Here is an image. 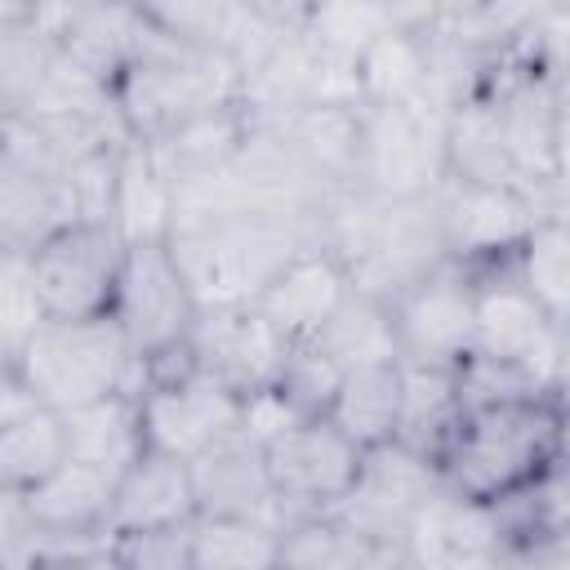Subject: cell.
<instances>
[{"label":"cell","instance_id":"obj_7","mask_svg":"<svg viewBox=\"0 0 570 570\" xmlns=\"http://www.w3.org/2000/svg\"><path fill=\"white\" fill-rule=\"evenodd\" d=\"M476 294H472V356L521 370L539 387L566 392V325H557L508 272L481 267L472 272Z\"/></svg>","mask_w":570,"mask_h":570},{"label":"cell","instance_id":"obj_9","mask_svg":"<svg viewBox=\"0 0 570 570\" xmlns=\"http://www.w3.org/2000/svg\"><path fill=\"white\" fill-rule=\"evenodd\" d=\"M436 200L445 254L468 272L508 263L543 218L566 214V205L521 183H441Z\"/></svg>","mask_w":570,"mask_h":570},{"label":"cell","instance_id":"obj_3","mask_svg":"<svg viewBox=\"0 0 570 570\" xmlns=\"http://www.w3.org/2000/svg\"><path fill=\"white\" fill-rule=\"evenodd\" d=\"M169 254L200 312L249 307L267 281L316 245L312 223L276 214H209L169 232Z\"/></svg>","mask_w":570,"mask_h":570},{"label":"cell","instance_id":"obj_16","mask_svg":"<svg viewBox=\"0 0 570 570\" xmlns=\"http://www.w3.org/2000/svg\"><path fill=\"white\" fill-rule=\"evenodd\" d=\"M441 263H450V254H445V236H441L436 191L414 196V200H396V205H383L370 254L352 272V289L392 303L401 289H410L414 281H423Z\"/></svg>","mask_w":570,"mask_h":570},{"label":"cell","instance_id":"obj_22","mask_svg":"<svg viewBox=\"0 0 570 570\" xmlns=\"http://www.w3.org/2000/svg\"><path fill=\"white\" fill-rule=\"evenodd\" d=\"M196 521V499H191V476L183 459L142 450L120 476H116V499H111V534H134V530H174Z\"/></svg>","mask_w":570,"mask_h":570},{"label":"cell","instance_id":"obj_14","mask_svg":"<svg viewBox=\"0 0 570 570\" xmlns=\"http://www.w3.org/2000/svg\"><path fill=\"white\" fill-rule=\"evenodd\" d=\"M441 490V476L428 459L401 450V445H379L365 450L361 472L352 481V490L338 499V508H330L338 521H347L352 530L387 543L401 552L419 508Z\"/></svg>","mask_w":570,"mask_h":570},{"label":"cell","instance_id":"obj_18","mask_svg":"<svg viewBox=\"0 0 570 570\" xmlns=\"http://www.w3.org/2000/svg\"><path fill=\"white\" fill-rule=\"evenodd\" d=\"M187 476H191L196 517H240V521H258V525H272L276 534H285L289 521L267 481L263 445L249 441L245 432H232L218 445H209L205 454H196L187 463Z\"/></svg>","mask_w":570,"mask_h":570},{"label":"cell","instance_id":"obj_39","mask_svg":"<svg viewBox=\"0 0 570 570\" xmlns=\"http://www.w3.org/2000/svg\"><path fill=\"white\" fill-rule=\"evenodd\" d=\"M22 570H116L111 543L89 539V543H36Z\"/></svg>","mask_w":570,"mask_h":570},{"label":"cell","instance_id":"obj_10","mask_svg":"<svg viewBox=\"0 0 570 570\" xmlns=\"http://www.w3.org/2000/svg\"><path fill=\"white\" fill-rule=\"evenodd\" d=\"M138 419H142V441L156 454L191 463L223 436L240 432V396L227 392L223 383L205 379L200 370L187 365V356L147 370L138 379Z\"/></svg>","mask_w":570,"mask_h":570},{"label":"cell","instance_id":"obj_24","mask_svg":"<svg viewBox=\"0 0 570 570\" xmlns=\"http://www.w3.org/2000/svg\"><path fill=\"white\" fill-rule=\"evenodd\" d=\"M58 419H62L67 459H76V463H89V468H102V472L120 476L147 450L134 392H116V396L76 405V410H67Z\"/></svg>","mask_w":570,"mask_h":570},{"label":"cell","instance_id":"obj_30","mask_svg":"<svg viewBox=\"0 0 570 570\" xmlns=\"http://www.w3.org/2000/svg\"><path fill=\"white\" fill-rule=\"evenodd\" d=\"M307 343H316L343 374L347 370H365V365H401L387 303L370 298L361 289H352L343 298V307L325 321V330L316 338H307Z\"/></svg>","mask_w":570,"mask_h":570},{"label":"cell","instance_id":"obj_12","mask_svg":"<svg viewBox=\"0 0 570 570\" xmlns=\"http://www.w3.org/2000/svg\"><path fill=\"white\" fill-rule=\"evenodd\" d=\"M361 459L365 454L321 414L298 419L285 432H276L272 441H263V468H267V481H272L289 525L338 508V499L352 490V481L361 472Z\"/></svg>","mask_w":570,"mask_h":570},{"label":"cell","instance_id":"obj_35","mask_svg":"<svg viewBox=\"0 0 570 570\" xmlns=\"http://www.w3.org/2000/svg\"><path fill=\"white\" fill-rule=\"evenodd\" d=\"M401 13H405V4H365V0H356V4L352 0L347 4H303V22L298 27L325 53L356 62L361 49L379 31H387L392 22H401Z\"/></svg>","mask_w":570,"mask_h":570},{"label":"cell","instance_id":"obj_23","mask_svg":"<svg viewBox=\"0 0 570 570\" xmlns=\"http://www.w3.org/2000/svg\"><path fill=\"white\" fill-rule=\"evenodd\" d=\"M441 165H445V183H517V174L508 165L499 111L490 98V80H485V89H476L445 116Z\"/></svg>","mask_w":570,"mask_h":570},{"label":"cell","instance_id":"obj_25","mask_svg":"<svg viewBox=\"0 0 570 570\" xmlns=\"http://www.w3.org/2000/svg\"><path fill=\"white\" fill-rule=\"evenodd\" d=\"M111 232L125 245L169 240V232H174V183L151 160V151L142 142H134V138L120 147L116 200H111Z\"/></svg>","mask_w":570,"mask_h":570},{"label":"cell","instance_id":"obj_26","mask_svg":"<svg viewBox=\"0 0 570 570\" xmlns=\"http://www.w3.org/2000/svg\"><path fill=\"white\" fill-rule=\"evenodd\" d=\"M396 410H401V365H365L338 379L321 419H330L365 454V450L392 445Z\"/></svg>","mask_w":570,"mask_h":570},{"label":"cell","instance_id":"obj_4","mask_svg":"<svg viewBox=\"0 0 570 570\" xmlns=\"http://www.w3.org/2000/svg\"><path fill=\"white\" fill-rule=\"evenodd\" d=\"M13 374L22 392L53 414H67L76 405L116 392H138V361L111 316H85V321L45 316V325L13 361Z\"/></svg>","mask_w":570,"mask_h":570},{"label":"cell","instance_id":"obj_29","mask_svg":"<svg viewBox=\"0 0 570 570\" xmlns=\"http://www.w3.org/2000/svg\"><path fill=\"white\" fill-rule=\"evenodd\" d=\"M245 134H249L245 111H240V107H227V111L187 120V125H178V129H169V134H160V138H151V142H142V147H147L151 160L165 169V178H169L174 187H183V183H191V178H205V174L223 169V165L240 151Z\"/></svg>","mask_w":570,"mask_h":570},{"label":"cell","instance_id":"obj_15","mask_svg":"<svg viewBox=\"0 0 570 570\" xmlns=\"http://www.w3.org/2000/svg\"><path fill=\"white\" fill-rule=\"evenodd\" d=\"M285 352H289V343L254 307L200 312L196 325H191V338L183 347L191 370H200L205 379L223 383L240 401L276 383Z\"/></svg>","mask_w":570,"mask_h":570},{"label":"cell","instance_id":"obj_8","mask_svg":"<svg viewBox=\"0 0 570 570\" xmlns=\"http://www.w3.org/2000/svg\"><path fill=\"white\" fill-rule=\"evenodd\" d=\"M441 125L428 111L414 107H370L356 111V160H352V187L396 205L428 196L445 183L441 165Z\"/></svg>","mask_w":570,"mask_h":570},{"label":"cell","instance_id":"obj_27","mask_svg":"<svg viewBox=\"0 0 570 570\" xmlns=\"http://www.w3.org/2000/svg\"><path fill=\"white\" fill-rule=\"evenodd\" d=\"M396 561V548L352 530L334 512L303 517L281 534V570H392Z\"/></svg>","mask_w":570,"mask_h":570},{"label":"cell","instance_id":"obj_38","mask_svg":"<svg viewBox=\"0 0 570 570\" xmlns=\"http://www.w3.org/2000/svg\"><path fill=\"white\" fill-rule=\"evenodd\" d=\"M116 570H191V525L111 534Z\"/></svg>","mask_w":570,"mask_h":570},{"label":"cell","instance_id":"obj_5","mask_svg":"<svg viewBox=\"0 0 570 570\" xmlns=\"http://www.w3.org/2000/svg\"><path fill=\"white\" fill-rule=\"evenodd\" d=\"M196 316H200V307H196L169 245L165 240L125 245L111 321L120 325V334L138 361V379L147 370H160L183 356Z\"/></svg>","mask_w":570,"mask_h":570},{"label":"cell","instance_id":"obj_36","mask_svg":"<svg viewBox=\"0 0 570 570\" xmlns=\"http://www.w3.org/2000/svg\"><path fill=\"white\" fill-rule=\"evenodd\" d=\"M40 325L45 307L31 281V249H0V365H13Z\"/></svg>","mask_w":570,"mask_h":570},{"label":"cell","instance_id":"obj_40","mask_svg":"<svg viewBox=\"0 0 570 570\" xmlns=\"http://www.w3.org/2000/svg\"><path fill=\"white\" fill-rule=\"evenodd\" d=\"M36 401L22 392V383H18V374H13V365H0V428L9 423V419H18L22 410H31Z\"/></svg>","mask_w":570,"mask_h":570},{"label":"cell","instance_id":"obj_41","mask_svg":"<svg viewBox=\"0 0 570 570\" xmlns=\"http://www.w3.org/2000/svg\"><path fill=\"white\" fill-rule=\"evenodd\" d=\"M392 570H414V566H410V561H405V557H401V561H396V566H392Z\"/></svg>","mask_w":570,"mask_h":570},{"label":"cell","instance_id":"obj_37","mask_svg":"<svg viewBox=\"0 0 570 570\" xmlns=\"http://www.w3.org/2000/svg\"><path fill=\"white\" fill-rule=\"evenodd\" d=\"M338 379H343V370H338L316 343H289V352H285L281 374H276L272 387H276L303 419H316V414H325V405H330Z\"/></svg>","mask_w":570,"mask_h":570},{"label":"cell","instance_id":"obj_34","mask_svg":"<svg viewBox=\"0 0 570 570\" xmlns=\"http://www.w3.org/2000/svg\"><path fill=\"white\" fill-rule=\"evenodd\" d=\"M67 459L62 419L45 405L22 410L0 428V485L22 494Z\"/></svg>","mask_w":570,"mask_h":570},{"label":"cell","instance_id":"obj_19","mask_svg":"<svg viewBox=\"0 0 570 570\" xmlns=\"http://www.w3.org/2000/svg\"><path fill=\"white\" fill-rule=\"evenodd\" d=\"M116 499V472L62 459L49 476H40L31 490L18 494L27 530L36 543H89L107 539Z\"/></svg>","mask_w":570,"mask_h":570},{"label":"cell","instance_id":"obj_6","mask_svg":"<svg viewBox=\"0 0 570 570\" xmlns=\"http://www.w3.org/2000/svg\"><path fill=\"white\" fill-rule=\"evenodd\" d=\"M490 98L517 183L566 205V80L499 58L490 71Z\"/></svg>","mask_w":570,"mask_h":570},{"label":"cell","instance_id":"obj_11","mask_svg":"<svg viewBox=\"0 0 570 570\" xmlns=\"http://www.w3.org/2000/svg\"><path fill=\"white\" fill-rule=\"evenodd\" d=\"M125 240L107 223H62L31 245V281L49 321L111 316Z\"/></svg>","mask_w":570,"mask_h":570},{"label":"cell","instance_id":"obj_20","mask_svg":"<svg viewBox=\"0 0 570 570\" xmlns=\"http://www.w3.org/2000/svg\"><path fill=\"white\" fill-rule=\"evenodd\" d=\"M352 294V276L347 267L325 254V249H303L294 254L272 281L267 289L249 303L285 343H307L325 330V321L343 307V298Z\"/></svg>","mask_w":570,"mask_h":570},{"label":"cell","instance_id":"obj_32","mask_svg":"<svg viewBox=\"0 0 570 570\" xmlns=\"http://www.w3.org/2000/svg\"><path fill=\"white\" fill-rule=\"evenodd\" d=\"M508 272L557 325H566L570 321V223L566 214L543 218L525 236V245L508 258Z\"/></svg>","mask_w":570,"mask_h":570},{"label":"cell","instance_id":"obj_17","mask_svg":"<svg viewBox=\"0 0 570 570\" xmlns=\"http://www.w3.org/2000/svg\"><path fill=\"white\" fill-rule=\"evenodd\" d=\"M512 543L499 530L490 503H472L450 494L445 485L419 508L401 557L414 570H494Z\"/></svg>","mask_w":570,"mask_h":570},{"label":"cell","instance_id":"obj_2","mask_svg":"<svg viewBox=\"0 0 570 570\" xmlns=\"http://www.w3.org/2000/svg\"><path fill=\"white\" fill-rule=\"evenodd\" d=\"M240 89H245V71L232 58L187 45L147 18V36L116 76L111 102L125 134L134 142H151L187 120L240 107Z\"/></svg>","mask_w":570,"mask_h":570},{"label":"cell","instance_id":"obj_21","mask_svg":"<svg viewBox=\"0 0 570 570\" xmlns=\"http://www.w3.org/2000/svg\"><path fill=\"white\" fill-rule=\"evenodd\" d=\"M423 13H428V4H405L401 22H392L387 31H379L361 49V58H356L361 102H370V107H414V111H428V40L419 31Z\"/></svg>","mask_w":570,"mask_h":570},{"label":"cell","instance_id":"obj_28","mask_svg":"<svg viewBox=\"0 0 570 570\" xmlns=\"http://www.w3.org/2000/svg\"><path fill=\"white\" fill-rule=\"evenodd\" d=\"M459 387L454 370H423V365H401V410H396V436L392 445L428 459L436 468L454 423H459Z\"/></svg>","mask_w":570,"mask_h":570},{"label":"cell","instance_id":"obj_1","mask_svg":"<svg viewBox=\"0 0 570 570\" xmlns=\"http://www.w3.org/2000/svg\"><path fill=\"white\" fill-rule=\"evenodd\" d=\"M566 463V392H530L459 414L436 476L450 494L499 503Z\"/></svg>","mask_w":570,"mask_h":570},{"label":"cell","instance_id":"obj_31","mask_svg":"<svg viewBox=\"0 0 570 570\" xmlns=\"http://www.w3.org/2000/svg\"><path fill=\"white\" fill-rule=\"evenodd\" d=\"M356 111L361 107H307L294 111L285 120H267L276 125L289 147L303 156V165L330 187H352V160H356Z\"/></svg>","mask_w":570,"mask_h":570},{"label":"cell","instance_id":"obj_13","mask_svg":"<svg viewBox=\"0 0 570 570\" xmlns=\"http://www.w3.org/2000/svg\"><path fill=\"white\" fill-rule=\"evenodd\" d=\"M472 294L476 281L459 263H441L436 272L401 289L387 303L401 365L459 370L472 356Z\"/></svg>","mask_w":570,"mask_h":570},{"label":"cell","instance_id":"obj_33","mask_svg":"<svg viewBox=\"0 0 570 570\" xmlns=\"http://www.w3.org/2000/svg\"><path fill=\"white\" fill-rule=\"evenodd\" d=\"M191 570H281V534L240 517H196Z\"/></svg>","mask_w":570,"mask_h":570}]
</instances>
